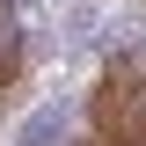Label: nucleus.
<instances>
[{
  "label": "nucleus",
  "instance_id": "f257e3e1",
  "mask_svg": "<svg viewBox=\"0 0 146 146\" xmlns=\"http://www.w3.org/2000/svg\"><path fill=\"white\" fill-rule=\"evenodd\" d=\"M58 131H66V102H44V110H36V117H29V124L15 131V146H51Z\"/></svg>",
  "mask_w": 146,
  "mask_h": 146
}]
</instances>
